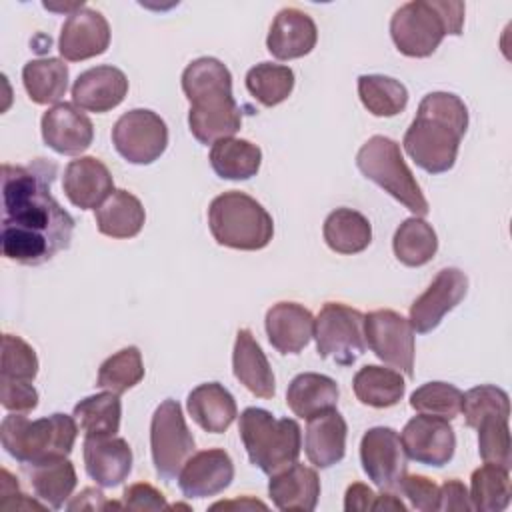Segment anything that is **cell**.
I'll list each match as a JSON object with an SVG mask.
<instances>
[{
	"mask_svg": "<svg viewBox=\"0 0 512 512\" xmlns=\"http://www.w3.org/2000/svg\"><path fill=\"white\" fill-rule=\"evenodd\" d=\"M460 412H464L466 426L476 428L484 418L510 416V398L502 388L492 384H482L462 394Z\"/></svg>",
	"mask_w": 512,
	"mask_h": 512,
	"instance_id": "42",
	"label": "cell"
},
{
	"mask_svg": "<svg viewBox=\"0 0 512 512\" xmlns=\"http://www.w3.org/2000/svg\"><path fill=\"white\" fill-rule=\"evenodd\" d=\"M144 378L142 354L136 346H126L100 364L96 386L114 394H124Z\"/></svg>",
	"mask_w": 512,
	"mask_h": 512,
	"instance_id": "40",
	"label": "cell"
},
{
	"mask_svg": "<svg viewBox=\"0 0 512 512\" xmlns=\"http://www.w3.org/2000/svg\"><path fill=\"white\" fill-rule=\"evenodd\" d=\"M268 494L278 510L312 512L320 498V478L316 470L294 462L270 476Z\"/></svg>",
	"mask_w": 512,
	"mask_h": 512,
	"instance_id": "24",
	"label": "cell"
},
{
	"mask_svg": "<svg viewBox=\"0 0 512 512\" xmlns=\"http://www.w3.org/2000/svg\"><path fill=\"white\" fill-rule=\"evenodd\" d=\"M192 420L210 434H222L238 416L234 396L220 382H204L196 386L186 400Z\"/></svg>",
	"mask_w": 512,
	"mask_h": 512,
	"instance_id": "27",
	"label": "cell"
},
{
	"mask_svg": "<svg viewBox=\"0 0 512 512\" xmlns=\"http://www.w3.org/2000/svg\"><path fill=\"white\" fill-rule=\"evenodd\" d=\"M364 338L384 364L414 374V328L408 318L394 310H374L364 316Z\"/></svg>",
	"mask_w": 512,
	"mask_h": 512,
	"instance_id": "12",
	"label": "cell"
},
{
	"mask_svg": "<svg viewBox=\"0 0 512 512\" xmlns=\"http://www.w3.org/2000/svg\"><path fill=\"white\" fill-rule=\"evenodd\" d=\"M110 46L108 20L88 6H82L68 14L62 24L58 50L68 62H82L100 56Z\"/></svg>",
	"mask_w": 512,
	"mask_h": 512,
	"instance_id": "16",
	"label": "cell"
},
{
	"mask_svg": "<svg viewBox=\"0 0 512 512\" xmlns=\"http://www.w3.org/2000/svg\"><path fill=\"white\" fill-rule=\"evenodd\" d=\"M438 510H472L470 494L460 480L452 478L438 486Z\"/></svg>",
	"mask_w": 512,
	"mask_h": 512,
	"instance_id": "48",
	"label": "cell"
},
{
	"mask_svg": "<svg viewBox=\"0 0 512 512\" xmlns=\"http://www.w3.org/2000/svg\"><path fill=\"white\" fill-rule=\"evenodd\" d=\"M314 338L320 358L352 366L366 350L364 314L342 302H326L314 318Z\"/></svg>",
	"mask_w": 512,
	"mask_h": 512,
	"instance_id": "9",
	"label": "cell"
},
{
	"mask_svg": "<svg viewBox=\"0 0 512 512\" xmlns=\"http://www.w3.org/2000/svg\"><path fill=\"white\" fill-rule=\"evenodd\" d=\"M182 90L190 102L188 126L200 144L212 146L240 130L242 112L232 96V74L218 58L192 60L182 72Z\"/></svg>",
	"mask_w": 512,
	"mask_h": 512,
	"instance_id": "2",
	"label": "cell"
},
{
	"mask_svg": "<svg viewBox=\"0 0 512 512\" xmlns=\"http://www.w3.org/2000/svg\"><path fill=\"white\" fill-rule=\"evenodd\" d=\"M194 450L196 442L186 426L182 406L178 400L166 398L158 404L150 422V452L156 474L166 482L178 478Z\"/></svg>",
	"mask_w": 512,
	"mask_h": 512,
	"instance_id": "10",
	"label": "cell"
},
{
	"mask_svg": "<svg viewBox=\"0 0 512 512\" xmlns=\"http://www.w3.org/2000/svg\"><path fill=\"white\" fill-rule=\"evenodd\" d=\"M42 138L48 148L64 156H76L90 148L94 128L90 118L74 104L60 102L42 114Z\"/></svg>",
	"mask_w": 512,
	"mask_h": 512,
	"instance_id": "18",
	"label": "cell"
},
{
	"mask_svg": "<svg viewBox=\"0 0 512 512\" xmlns=\"http://www.w3.org/2000/svg\"><path fill=\"white\" fill-rule=\"evenodd\" d=\"M358 96L364 108L380 118L400 114L408 104L406 86L390 76L362 74L358 78Z\"/></svg>",
	"mask_w": 512,
	"mask_h": 512,
	"instance_id": "37",
	"label": "cell"
},
{
	"mask_svg": "<svg viewBox=\"0 0 512 512\" xmlns=\"http://www.w3.org/2000/svg\"><path fill=\"white\" fill-rule=\"evenodd\" d=\"M238 432L250 462L268 476L288 468L300 456L302 434L292 418H274L268 410L252 406L240 414Z\"/></svg>",
	"mask_w": 512,
	"mask_h": 512,
	"instance_id": "6",
	"label": "cell"
},
{
	"mask_svg": "<svg viewBox=\"0 0 512 512\" xmlns=\"http://www.w3.org/2000/svg\"><path fill=\"white\" fill-rule=\"evenodd\" d=\"M128 94V78L116 66H94L84 70L72 84V102L86 112H108Z\"/></svg>",
	"mask_w": 512,
	"mask_h": 512,
	"instance_id": "19",
	"label": "cell"
},
{
	"mask_svg": "<svg viewBox=\"0 0 512 512\" xmlns=\"http://www.w3.org/2000/svg\"><path fill=\"white\" fill-rule=\"evenodd\" d=\"M68 66L60 58H36L24 64L22 82L32 102L54 104L68 90Z\"/></svg>",
	"mask_w": 512,
	"mask_h": 512,
	"instance_id": "34",
	"label": "cell"
},
{
	"mask_svg": "<svg viewBox=\"0 0 512 512\" xmlns=\"http://www.w3.org/2000/svg\"><path fill=\"white\" fill-rule=\"evenodd\" d=\"M116 152L130 164H152L168 146L166 122L152 110L134 108L124 112L112 128Z\"/></svg>",
	"mask_w": 512,
	"mask_h": 512,
	"instance_id": "11",
	"label": "cell"
},
{
	"mask_svg": "<svg viewBox=\"0 0 512 512\" xmlns=\"http://www.w3.org/2000/svg\"><path fill=\"white\" fill-rule=\"evenodd\" d=\"M38 374V356L34 348L14 334L2 336V374L0 378L32 382Z\"/></svg>",
	"mask_w": 512,
	"mask_h": 512,
	"instance_id": "44",
	"label": "cell"
},
{
	"mask_svg": "<svg viewBox=\"0 0 512 512\" xmlns=\"http://www.w3.org/2000/svg\"><path fill=\"white\" fill-rule=\"evenodd\" d=\"M246 88L262 106L272 108L292 94L294 72L284 64L260 62L248 70Z\"/></svg>",
	"mask_w": 512,
	"mask_h": 512,
	"instance_id": "39",
	"label": "cell"
},
{
	"mask_svg": "<svg viewBox=\"0 0 512 512\" xmlns=\"http://www.w3.org/2000/svg\"><path fill=\"white\" fill-rule=\"evenodd\" d=\"M234 480V464L222 448L192 454L178 474L180 492L186 498H208L224 492Z\"/></svg>",
	"mask_w": 512,
	"mask_h": 512,
	"instance_id": "17",
	"label": "cell"
},
{
	"mask_svg": "<svg viewBox=\"0 0 512 512\" xmlns=\"http://www.w3.org/2000/svg\"><path fill=\"white\" fill-rule=\"evenodd\" d=\"M346 420L334 408L308 420L304 450L316 468H330L346 454Z\"/></svg>",
	"mask_w": 512,
	"mask_h": 512,
	"instance_id": "26",
	"label": "cell"
},
{
	"mask_svg": "<svg viewBox=\"0 0 512 512\" xmlns=\"http://www.w3.org/2000/svg\"><path fill=\"white\" fill-rule=\"evenodd\" d=\"M78 436L74 416L56 412L38 420L12 412L0 424L2 448L22 466L68 456Z\"/></svg>",
	"mask_w": 512,
	"mask_h": 512,
	"instance_id": "5",
	"label": "cell"
},
{
	"mask_svg": "<svg viewBox=\"0 0 512 512\" xmlns=\"http://www.w3.org/2000/svg\"><path fill=\"white\" fill-rule=\"evenodd\" d=\"M208 228L220 246L234 250H262L274 236L268 210L240 190H228L210 202Z\"/></svg>",
	"mask_w": 512,
	"mask_h": 512,
	"instance_id": "7",
	"label": "cell"
},
{
	"mask_svg": "<svg viewBox=\"0 0 512 512\" xmlns=\"http://www.w3.org/2000/svg\"><path fill=\"white\" fill-rule=\"evenodd\" d=\"M338 396V384L330 376L318 372H302L288 384L286 404L298 418L310 420L322 412L334 410Z\"/></svg>",
	"mask_w": 512,
	"mask_h": 512,
	"instance_id": "28",
	"label": "cell"
},
{
	"mask_svg": "<svg viewBox=\"0 0 512 512\" xmlns=\"http://www.w3.org/2000/svg\"><path fill=\"white\" fill-rule=\"evenodd\" d=\"M512 486L506 468L484 464L472 472L470 478V504L472 510L500 512L510 504Z\"/></svg>",
	"mask_w": 512,
	"mask_h": 512,
	"instance_id": "38",
	"label": "cell"
},
{
	"mask_svg": "<svg viewBox=\"0 0 512 512\" xmlns=\"http://www.w3.org/2000/svg\"><path fill=\"white\" fill-rule=\"evenodd\" d=\"M352 390L356 398L366 406L390 408L402 400L406 392V382L396 370L366 364L354 374Z\"/></svg>",
	"mask_w": 512,
	"mask_h": 512,
	"instance_id": "32",
	"label": "cell"
},
{
	"mask_svg": "<svg viewBox=\"0 0 512 512\" xmlns=\"http://www.w3.org/2000/svg\"><path fill=\"white\" fill-rule=\"evenodd\" d=\"M84 468L98 486H120L132 470L130 444L118 436H86Z\"/></svg>",
	"mask_w": 512,
	"mask_h": 512,
	"instance_id": "21",
	"label": "cell"
},
{
	"mask_svg": "<svg viewBox=\"0 0 512 512\" xmlns=\"http://www.w3.org/2000/svg\"><path fill=\"white\" fill-rule=\"evenodd\" d=\"M218 508H224V510H228V508H240V510L262 508V510H266V504L260 502V500H254V498L244 496V498H240V500H228V502H216V504H212V510H218Z\"/></svg>",
	"mask_w": 512,
	"mask_h": 512,
	"instance_id": "52",
	"label": "cell"
},
{
	"mask_svg": "<svg viewBox=\"0 0 512 512\" xmlns=\"http://www.w3.org/2000/svg\"><path fill=\"white\" fill-rule=\"evenodd\" d=\"M2 384V406L8 412L28 414L38 406V392L30 382L0 378Z\"/></svg>",
	"mask_w": 512,
	"mask_h": 512,
	"instance_id": "46",
	"label": "cell"
},
{
	"mask_svg": "<svg viewBox=\"0 0 512 512\" xmlns=\"http://www.w3.org/2000/svg\"><path fill=\"white\" fill-rule=\"evenodd\" d=\"M360 462L366 476L386 492H398L408 470V456L394 428H370L360 442Z\"/></svg>",
	"mask_w": 512,
	"mask_h": 512,
	"instance_id": "13",
	"label": "cell"
},
{
	"mask_svg": "<svg viewBox=\"0 0 512 512\" xmlns=\"http://www.w3.org/2000/svg\"><path fill=\"white\" fill-rule=\"evenodd\" d=\"M122 506L128 510H166V498L152 484L136 482L130 484L122 494Z\"/></svg>",
	"mask_w": 512,
	"mask_h": 512,
	"instance_id": "47",
	"label": "cell"
},
{
	"mask_svg": "<svg viewBox=\"0 0 512 512\" xmlns=\"http://www.w3.org/2000/svg\"><path fill=\"white\" fill-rule=\"evenodd\" d=\"M478 452L480 458L488 464L502 466L510 470L512 450H510V428L508 416H490L484 418L478 426Z\"/></svg>",
	"mask_w": 512,
	"mask_h": 512,
	"instance_id": "43",
	"label": "cell"
},
{
	"mask_svg": "<svg viewBox=\"0 0 512 512\" xmlns=\"http://www.w3.org/2000/svg\"><path fill=\"white\" fill-rule=\"evenodd\" d=\"M392 248L398 262L410 268H418L434 258L438 250V236L426 220L412 216L406 218L394 232Z\"/></svg>",
	"mask_w": 512,
	"mask_h": 512,
	"instance_id": "35",
	"label": "cell"
},
{
	"mask_svg": "<svg viewBox=\"0 0 512 512\" xmlns=\"http://www.w3.org/2000/svg\"><path fill=\"white\" fill-rule=\"evenodd\" d=\"M466 128V104L456 94L430 92L420 100L402 146L418 168L428 174H442L454 166Z\"/></svg>",
	"mask_w": 512,
	"mask_h": 512,
	"instance_id": "3",
	"label": "cell"
},
{
	"mask_svg": "<svg viewBox=\"0 0 512 512\" xmlns=\"http://www.w3.org/2000/svg\"><path fill=\"white\" fill-rule=\"evenodd\" d=\"M122 504L108 502L104 494L96 488H84L78 496H74L66 508L68 510H108V508H120Z\"/></svg>",
	"mask_w": 512,
	"mask_h": 512,
	"instance_id": "49",
	"label": "cell"
},
{
	"mask_svg": "<svg viewBox=\"0 0 512 512\" xmlns=\"http://www.w3.org/2000/svg\"><path fill=\"white\" fill-rule=\"evenodd\" d=\"M62 188L76 208L96 210L114 192V180L102 160L94 156H80L64 168Z\"/></svg>",
	"mask_w": 512,
	"mask_h": 512,
	"instance_id": "20",
	"label": "cell"
},
{
	"mask_svg": "<svg viewBox=\"0 0 512 512\" xmlns=\"http://www.w3.org/2000/svg\"><path fill=\"white\" fill-rule=\"evenodd\" d=\"M232 370L236 380L258 398L276 394V380L266 354L248 328H240L232 352Z\"/></svg>",
	"mask_w": 512,
	"mask_h": 512,
	"instance_id": "25",
	"label": "cell"
},
{
	"mask_svg": "<svg viewBox=\"0 0 512 512\" xmlns=\"http://www.w3.org/2000/svg\"><path fill=\"white\" fill-rule=\"evenodd\" d=\"M318 40L314 20L298 8H282L268 32L266 48L278 60H294L312 52Z\"/></svg>",
	"mask_w": 512,
	"mask_h": 512,
	"instance_id": "22",
	"label": "cell"
},
{
	"mask_svg": "<svg viewBox=\"0 0 512 512\" xmlns=\"http://www.w3.org/2000/svg\"><path fill=\"white\" fill-rule=\"evenodd\" d=\"M22 470L28 474L36 498L54 510L66 504L78 484L74 464L68 460V456L22 466Z\"/></svg>",
	"mask_w": 512,
	"mask_h": 512,
	"instance_id": "29",
	"label": "cell"
},
{
	"mask_svg": "<svg viewBox=\"0 0 512 512\" xmlns=\"http://www.w3.org/2000/svg\"><path fill=\"white\" fill-rule=\"evenodd\" d=\"M372 510H400V512H406V504L400 498H396L394 492L382 490V494H376Z\"/></svg>",
	"mask_w": 512,
	"mask_h": 512,
	"instance_id": "51",
	"label": "cell"
},
{
	"mask_svg": "<svg viewBox=\"0 0 512 512\" xmlns=\"http://www.w3.org/2000/svg\"><path fill=\"white\" fill-rule=\"evenodd\" d=\"M398 492L406 496L412 508L422 512L438 510V484L422 474H406L400 482Z\"/></svg>",
	"mask_w": 512,
	"mask_h": 512,
	"instance_id": "45",
	"label": "cell"
},
{
	"mask_svg": "<svg viewBox=\"0 0 512 512\" xmlns=\"http://www.w3.org/2000/svg\"><path fill=\"white\" fill-rule=\"evenodd\" d=\"M376 494L362 482H354L348 486L346 496H344V510L346 512H356V510H372Z\"/></svg>",
	"mask_w": 512,
	"mask_h": 512,
	"instance_id": "50",
	"label": "cell"
},
{
	"mask_svg": "<svg viewBox=\"0 0 512 512\" xmlns=\"http://www.w3.org/2000/svg\"><path fill=\"white\" fill-rule=\"evenodd\" d=\"M266 334L280 354H298L314 336V316L296 302H278L266 312Z\"/></svg>",
	"mask_w": 512,
	"mask_h": 512,
	"instance_id": "23",
	"label": "cell"
},
{
	"mask_svg": "<svg viewBox=\"0 0 512 512\" xmlns=\"http://www.w3.org/2000/svg\"><path fill=\"white\" fill-rule=\"evenodd\" d=\"M410 406L418 414L454 420L462 410V392L448 382H426L412 392Z\"/></svg>",
	"mask_w": 512,
	"mask_h": 512,
	"instance_id": "41",
	"label": "cell"
},
{
	"mask_svg": "<svg viewBox=\"0 0 512 512\" xmlns=\"http://www.w3.org/2000/svg\"><path fill=\"white\" fill-rule=\"evenodd\" d=\"M324 242L338 254H358L372 242L368 218L352 208H336L324 220Z\"/></svg>",
	"mask_w": 512,
	"mask_h": 512,
	"instance_id": "31",
	"label": "cell"
},
{
	"mask_svg": "<svg viewBox=\"0 0 512 512\" xmlns=\"http://www.w3.org/2000/svg\"><path fill=\"white\" fill-rule=\"evenodd\" d=\"M262 150L242 138H224L210 148V166L224 180H248L258 174Z\"/></svg>",
	"mask_w": 512,
	"mask_h": 512,
	"instance_id": "33",
	"label": "cell"
},
{
	"mask_svg": "<svg viewBox=\"0 0 512 512\" xmlns=\"http://www.w3.org/2000/svg\"><path fill=\"white\" fill-rule=\"evenodd\" d=\"M56 164L44 158L2 164V254L24 266H40L66 250L74 218L52 196Z\"/></svg>",
	"mask_w": 512,
	"mask_h": 512,
	"instance_id": "1",
	"label": "cell"
},
{
	"mask_svg": "<svg viewBox=\"0 0 512 512\" xmlns=\"http://www.w3.org/2000/svg\"><path fill=\"white\" fill-rule=\"evenodd\" d=\"M468 292V278L458 268H442L410 306V324L418 334H428L454 310Z\"/></svg>",
	"mask_w": 512,
	"mask_h": 512,
	"instance_id": "14",
	"label": "cell"
},
{
	"mask_svg": "<svg viewBox=\"0 0 512 512\" xmlns=\"http://www.w3.org/2000/svg\"><path fill=\"white\" fill-rule=\"evenodd\" d=\"M464 26V4L458 0H412L390 20V36L398 52L410 58L430 56L444 36H458Z\"/></svg>",
	"mask_w": 512,
	"mask_h": 512,
	"instance_id": "4",
	"label": "cell"
},
{
	"mask_svg": "<svg viewBox=\"0 0 512 512\" xmlns=\"http://www.w3.org/2000/svg\"><path fill=\"white\" fill-rule=\"evenodd\" d=\"M404 452L410 460L424 466H446L456 450V436L448 420L420 414L406 422L400 434Z\"/></svg>",
	"mask_w": 512,
	"mask_h": 512,
	"instance_id": "15",
	"label": "cell"
},
{
	"mask_svg": "<svg viewBox=\"0 0 512 512\" xmlns=\"http://www.w3.org/2000/svg\"><path fill=\"white\" fill-rule=\"evenodd\" d=\"M356 166L368 180L378 184L414 216L422 218L428 214V200L406 166L400 146L392 138L380 134L368 138L356 154Z\"/></svg>",
	"mask_w": 512,
	"mask_h": 512,
	"instance_id": "8",
	"label": "cell"
},
{
	"mask_svg": "<svg viewBox=\"0 0 512 512\" xmlns=\"http://www.w3.org/2000/svg\"><path fill=\"white\" fill-rule=\"evenodd\" d=\"M72 416L76 418L84 436H116L120 428L122 404L118 394L106 390L82 398L74 406Z\"/></svg>",
	"mask_w": 512,
	"mask_h": 512,
	"instance_id": "36",
	"label": "cell"
},
{
	"mask_svg": "<svg viewBox=\"0 0 512 512\" xmlns=\"http://www.w3.org/2000/svg\"><path fill=\"white\" fill-rule=\"evenodd\" d=\"M100 234L110 238H134L146 220L142 202L128 190H114L94 212Z\"/></svg>",
	"mask_w": 512,
	"mask_h": 512,
	"instance_id": "30",
	"label": "cell"
}]
</instances>
